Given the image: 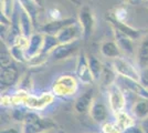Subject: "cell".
<instances>
[{
    "label": "cell",
    "instance_id": "obj_1",
    "mask_svg": "<svg viewBox=\"0 0 148 133\" xmlns=\"http://www.w3.org/2000/svg\"><path fill=\"white\" fill-rule=\"evenodd\" d=\"M22 132L23 133H41L52 129L48 121L42 119L40 115L34 112H28L25 120L22 122Z\"/></svg>",
    "mask_w": 148,
    "mask_h": 133
},
{
    "label": "cell",
    "instance_id": "obj_2",
    "mask_svg": "<svg viewBox=\"0 0 148 133\" xmlns=\"http://www.w3.org/2000/svg\"><path fill=\"white\" fill-rule=\"evenodd\" d=\"M113 68L118 76L130 78L136 81L140 80V71H138L135 65L130 62L127 58L118 57L113 60Z\"/></svg>",
    "mask_w": 148,
    "mask_h": 133
},
{
    "label": "cell",
    "instance_id": "obj_3",
    "mask_svg": "<svg viewBox=\"0 0 148 133\" xmlns=\"http://www.w3.org/2000/svg\"><path fill=\"white\" fill-rule=\"evenodd\" d=\"M108 102L112 111L115 114L123 112L124 109L126 108V96L124 94L123 90L115 83L108 87Z\"/></svg>",
    "mask_w": 148,
    "mask_h": 133
},
{
    "label": "cell",
    "instance_id": "obj_4",
    "mask_svg": "<svg viewBox=\"0 0 148 133\" xmlns=\"http://www.w3.org/2000/svg\"><path fill=\"white\" fill-rule=\"evenodd\" d=\"M83 37V32L79 21H75L72 25L64 27L61 31L56 34V38L60 43H69L76 40H80Z\"/></svg>",
    "mask_w": 148,
    "mask_h": 133
},
{
    "label": "cell",
    "instance_id": "obj_5",
    "mask_svg": "<svg viewBox=\"0 0 148 133\" xmlns=\"http://www.w3.org/2000/svg\"><path fill=\"white\" fill-rule=\"evenodd\" d=\"M94 16L92 10L88 7H83L79 12V23L82 28L83 38L87 40L92 36L93 29H94Z\"/></svg>",
    "mask_w": 148,
    "mask_h": 133
},
{
    "label": "cell",
    "instance_id": "obj_6",
    "mask_svg": "<svg viewBox=\"0 0 148 133\" xmlns=\"http://www.w3.org/2000/svg\"><path fill=\"white\" fill-rule=\"evenodd\" d=\"M80 44V40H76L73 42H69V43H60L58 44L53 50L49 53V56L54 61H61L64 60L68 57H70L72 53H74V51L79 48Z\"/></svg>",
    "mask_w": 148,
    "mask_h": 133
},
{
    "label": "cell",
    "instance_id": "obj_7",
    "mask_svg": "<svg viewBox=\"0 0 148 133\" xmlns=\"http://www.w3.org/2000/svg\"><path fill=\"white\" fill-rule=\"evenodd\" d=\"M114 38L117 45L119 47L121 51L124 54H126L127 57H134L137 51L135 50V44H134V39L124 34L123 32L118 31L116 29H114Z\"/></svg>",
    "mask_w": 148,
    "mask_h": 133
},
{
    "label": "cell",
    "instance_id": "obj_8",
    "mask_svg": "<svg viewBox=\"0 0 148 133\" xmlns=\"http://www.w3.org/2000/svg\"><path fill=\"white\" fill-rule=\"evenodd\" d=\"M44 34L42 32H36L29 38V42L25 50V54L27 60L37 57L41 53L42 44H43Z\"/></svg>",
    "mask_w": 148,
    "mask_h": 133
},
{
    "label": "cell",
    "instance_id": "obj_9",
    "mask_svg": "<svg viewBox=\"0 0 148 133\" xmlns=\"http://www.w3.org/2000/svg\"><path fill=\"white\" fill-rule=\"evenodd\" d=\"M18 3V2H17ZM18 10H19V22H20V29H21V33L25 38H30L33 34V25L34 22L30 14L25 11L23 8H21L20 5L18 3Z\"/></svg>",
    "mask_w": 148,
    "mask_h": 133
},
{
    "label": "cell",
    "instance_id": "obj_10",
    "mask_svg": "<svg viewBox=\"0 0 148 133\" xmlns=\"http://www.w3.org/2000/svg\"><path fill=\"white\" fill-rule=\"evenodd\" d=\"M19 70L11 63L6 67H1V87H10L18 81Z\"/></svg>",
    "mask_w": 148,
    "mask_h": 133
},
{
    "label": "cell",
    "instance_id": "obj_11",
    "mask_svg": "<svg viewBox=\"0 0 148 133\" xmlns=\"http://www.w3.org/2000/svg\"><path fill=\"white\" fill-rule=\"evenodd\" d=\"M76 74L80 78V80L83 83H92L94 81V78L92 76V72L88 67V61H87L85 54H81L77 61V67H76Z\"/></svg>",
    "mask_w": 148,
    "mask_h": 133
},
{
    "label": "cell",
    "instance_id": "obj_12",
    "mask_svg": "<svg viewBox=\"0 0 148 133\" xmlns=\"http://www.w3.org/2000/svg\"><path fill=\"white\" fill-rule=\"evenodd\" d=\"M88 112H90V116L92 118V120L99 124L104 123L108 116V110L106 108V105L103 102L96 101V100L93 101L92 107Z\"/></svg>",
    "mask_w": 148,
    "mask_h": 133
},
{
    "label": "cell",
    "instance_id": "obj_13",
    "mask_svg": "<svg viewBox=\"0 0 148 133\" xmlns=\"http://www.w3.org/2000/svg\"><path fill=\"white\" fill-rule=\"evenodd\" d=\"M74 22H75V20L73 18L52 20L51 22H49V23H47V25H44L42 27V33L43 34H53V36H56L64 27H66L69 25H72Z\"/></svg>",
    "mask_w": 148,
    "mask_h": 133
},
{
    "label": "cell",
    "instance_id": "obj_14",
    "mask_svg": "<svg viewBox=\"0 0 148 133\" xmlns=\"http://www.w3.org/2000/svg\"><path fill=\"white\" fill-rule=\"evenodd\" d=\"M94 96V91L93 89H90L85 91L83 94H81L76 101H75V104H74V108H75V111L79 112V113H85L87 111H90V109L92 107V103L94 101L93 99Z\"/></svg>",
    "mask_w": 148,
    "mask_h": 133
},
{
    "label": "cell",
    "instance_id": "obj_15",
    "mask_svg": "<svg viewBox=\"0 0 148 133\" xmlns=\"http://www.w3.org/2000/svg\"><path fill=\"white\" fill-rule=\"evenodd\" d=\"M137 64L140 69L148 68V33L143 38L136 52Z\"/></svg>",
    "mask_w": 148,
    "mask_h": 133
},
{
    "label": "cell",
    "instance_id": "obj_16",
    "mask_svg": "<svg viewBox=\"0 0 148 133\" xmlns=\"http://www.w3.org/2000/svg\"><path fill=\"white\" fill-rule=\"evenodd\" d=\"M99 50L102 56L108 59H116L118 57H122V53H123L116 43V41H104L101 44Z\"/></svg>",
    "mask_w": 148,
    "mask_h": 133
},
{
    "label": "cell",
    "instance_id": "obj_17",
    "mask_svg": "<svg viewBox=\"0 0 148 133\" xmlns=\"http://www.w3.org/2000/svg\"><path fill=\"white\" fill-rule=\"evenodd\" d=\"M110 21H111L112 25L114 27V29H116V30H118V31L123 32L124 34L128 36V37H130L132 39L136 40V39L139 37V31H138L137 29H134V28L130 27L128 25H125V23H123L121 20L110 18Z\"/></svg>",
    "mask_w": 148,
    "mask_h": 133
},
{
    "label": "cell",
    "instance_id": "obj_18",
    "mask_svg": "<svg viewBox=\"0 0 148 133\" xmlns=\"http://www.w3.org/2000/svg\"><path fill=\"white\" fill-rule=\"evenodd\" d=\"M132 112L136 119L144 120L148 116V99H142L139 101L134 103Z\"/></svg>",
    "mask_w": 148,
    "mask_h": 133
},
{
    "label": "cell",
    "instance_id": "obj_19",
    "mask_svg": "<svg viewBox=\"0 0 148 133\" xmlns=\"http://www.w3.org/2000/svg\"><path fill=\"white\" fill-rule=\"evenodd\" d=\"M87 61H88V67H90V70L92 72L94 80H99L102 78L103 71H104V67H103L102 62L94 56H90L87 58Z\"/></svg>",
    "mask_w": 148,
    "mask_h": 133
},
{
    "label": "cell",
    "instance_id": "obj_20",
    "mask_svg": "<svg viewBox=\"0 0 148 133\" xmlns=\"http://www.w3.org/2000/svg\"><path fill=\"white\" fill-rule=\"evenodd\" d=\"M20 7L23 8L27 12L30 14V17L32 18L33 22L36 23L37 21V13H38V5L33 1V0H17Z\"/></svg>",
    "mask_w": 148,
    "mask_h": 133
},
{
    "label": "cell",
    "instance_id": "obj_21",
    "mask_svg": "<svg viewBox=\"0 0 148 133\" xmlns=\"http://www.w3.org/2000/svg\"><path fill=\"white\" fill-rule=\"evenodd\" d=\"M58 44H60V42H59V40L56 38V36H53V34H44L41 53L42 54H49L50 52L53 50Z\"/></svg>",
    "mask_w": 148,
    "mask_h": 133
},
{
    "label": "cell",
    "instance_id": "obj_22",
    "mask_svg": "<svg viewBox=\"0 0 148 133\" xmlns=\"http://www.w3.org/2000/svg\"><path fill=\"white\" fill-rule=\"evenodd\" d=\"M17 5V0H1V13L11 19Z\"/></svg>",
    "mask_w": 148,
    "mask_h": 133
},
{
    "label": "cell",
    "instance_id": "obj_23",
    "mask_svg": "<svg viewBox=\"0 0 148 133\" xmlns=\"http://www.w3.org/2000/svg\"><path fill=\"white\" fill-rule=\"evenodd\" d=\"M10 48V51H11V54H12V58L14 60H17L19 62H25L27 61V58H25V49H22L21 47H18V45H11L9 47Z\"/></svg>",
    "mask_w": 148,
    "mask_h": 133
},
{
    "label": "cell",
    "instance_id": "obj_24",
    "mask_svg": "<svg viewBox=\"0 0 148 133\" xmlns=\"http://www.w3.org/2000/svg\"><path fill=\"white\" fill-rule=\"evenodd\" d=\"M28 112H25V110H21V109H14L12 111V119L18 122H23L25 115Z\"/></svg>",
    "mask_w": 148,
    "mask_h": 133
},
{
    "label": "cell",
    "instance_id": "obj_25",
    "mask_svg": "<svg viewBox=\"0 0 148 133\" xmlns=\"http://www.w3.org/2000/svg\"><path fill=\"white\" fill-rule=\"evenodd\" d=\"M121 133H144V131H143V129L140 125L134 123V124L130 125L128 127H126L125 130H123Z\"/></svg>",
    "mask_w": 148,
    "mask_h": 133
},
{
    "label": "cell",
    "instance_id": "obj_26",
    "mask_svg": "<svg viewBox=\"0 0 148 133\" xmlns=\"http://www.w3.org/2000/svg\"><path fill=\"white\" fill-rule=\"evenodd\" d=\"M139 82L142 83L145 88L148 89V68L140 70V80Z\"/></svg>",
    "mask_w": 148,
    "mask_h": 133
},
{
    "label": "cell",
    "instance_id": "obj_27",
    "mask_svg": "<svg viewBox=\"0 0 148 133\" xmlns=\"http://www.w3.org/2000/svg\"><path fill=\"white\" fill-rule=\"evenodd\" d=\"M1 133H23V132H22V127L19 129V127H10L1 130Z\"/></svg>",
    "mask_w": 148,
    "mask_h": 133
},
{
    "label": "cell",
    "instance_id": "obj_28",
    "mask_svg": "<svg viewBox=\"0 0 148 133\" xmlns=\"http://www.w3.org/2000/svg\"><path fill=\"white\" fill-rule=\"evenodd\" d=\"M140 127H142L144 133H148V116L146 119L142 120V123H140Z\"/></svg>",
    "mask_w": 148,
    "mask_h": 133
},
{
    "label": "cell",
    "instance_id": "obj_29",
    "mask_svg": "<svg viewBox=\"0 0 148 133\" xmlns=\"http://www.w3.org/2000/svg\"><path fill=\"white\" fill-rule=\"evenodd\" d=\"M41 133H56L53 129H49V130H45V131H43V132H41Z\"/></svg>",
    "mask_w": 148,
    "mask_h": 133
},
{
    "label": "cell",
    "instance_id": "obj_30",
    "mask_svg": "<svg viewBox=\"0 0 148 133\" xmlns=\"http://www.w3.org/2000/svg\"><path fill=\"white\" fill-rule=\"evenodd\" d=\"M36 3H37L38 6L40 7V6H42V0H33Z\"/></svg>",
    "mask_w": 148,
    "mask_h": 133
},
{
    "label": "cell",
    "instance_id": "obj_31",
    "mask_svg": "<svg viewBox=\"0 0 148 133\" xmlns=\"http://www.w3.org/2000/svg\"><path fill=\"white\" fill-rule=\"evenodd\" d=\"M130 1H137V0H130Z\"/></svg>",
    "mask_w": 148,
    "mask_h": 133
},
{
    "label": "cell",
    "instance_id": "obj_32",
    "mask_svg": "<svg viewBox=\"0 0 148 133\" xmlns=\"http://www.w3.org/2000/svg\"><path fill=\"white\" fill-rule=\"evenodd\" d=\"M147 1H148V0H147Z\"/></svg>",
    "mask_w": 148,
    "mask_h": 133
}]
</instances>
